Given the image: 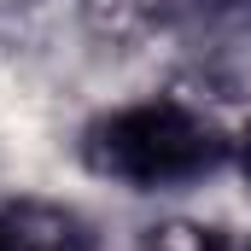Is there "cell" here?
Here are the masks:
<instances>
[{"label":"cell","instance_id":"6da1fadb","mask_svg":"<svg viewBox=\"0 0 251 251\" xmlns=\"http://www.w3.org/2000/svg\"><path fill=\"white\" fill-rule=\"evenodd\" d=\"M234 134L176 94H146L82 128V170L128 193H187L234 164Z\"/></svg>","mask_w":251,"mask_h":251},{"label":"cell","instance_id":"7a4b0ae2","mask_svg":"<svg viewBox=\"0 0 251 251\" xmlns=\"http://www.w3.org/2000/svg\"><path fill=\"white\" fill-rule=\"evenodd\" d=\"M0 251H100V234L76 204L6 199L0 204Z\"/></svg>","mask_w":251,"mask_h":251},{"label":"cell","instance_id":"3957f363","mask_svg":"<svg viewBox=\"0 0 251 251\" xmlns=\"http://www.w3.org/2000/svg\"><path fill=\"white\" fill-rule=\"evenodd\" d=\"M176 18L199 41L251 47V0H176Z\"/></svg>","mask_w":251,"mask_h":251},{"label":"cell","instance_id":"277c9868","mask_svg":"<svg viewBox=\"0 0 251 251\" xmlns=\"http://www.w3.org/2000/svg\"><path fill=\"white\" fill-rule=\"evenodd\" d=\"M146 251H240L228 240V228H210V222H170V228H152Z\"/></svg>","mask_w":251,"mask_h":251},{"label":"cell","instance_id":"5b68a950","mask_svg":"<svg viewBox=\"0 0 251 251\" xmlns=\"http://www.w3.org/2000/svg\"><path fill=\"white\" fill-rule=\"evenodd\" d=\"M234 164H240V176L251 181V134H240V146H234Z\"/></svg>","mask_w":251,"mask_h":251},{"label":"cell","instance_id":"8992f818","mask_svg":"<svg viewBox=\"0 0 251 251\" xmlns=\"http://www.w3.org/2000/svg\"><path fill=\"white\" fill-rule=\"evenodd\" d=\"M240 251H251V240H246V246H240Z\"/></svg>","mask_w":251,"mask_h":251}]
</instances>
